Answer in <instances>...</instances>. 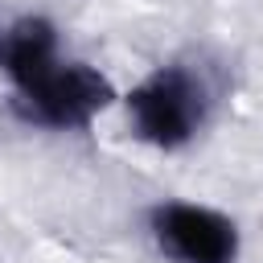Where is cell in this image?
Segmentation results:
<instances>
[{
    "instance_id": "3957f363",
    "label": "cell",
    "mask_w": 263,
    "mask_h": 263,
    "mask_svg": "<svg viewBox=\"0 0 263 263\" xmlns=\"http://www.w3.org/2000/svg\"><path fill=\"white\" fill-rule=\"evenodd\" d=\"M152 234L164 255L177 263H234L238 251V230L226 214L189 205V201H168L152 210Z\"/></svg>"
},
{
    "instance_id": "7a4b0ae2",
    "label": "cell",
    "mask_w": 263,
    "mask_h": 263,
    "mask_svg": "<svg viewBox=\"0 0 263 263\" xmlns=\"http://www.w3.org/2000/svg\"><path fill=\"white\" fill-rule=\"evenodd\" d=\"M127 111L136 132L148 144L177 148L205 123V111H210L205 82L185 66H160L127 95Z\"/></svg>"
},
{
    "instance_id": "6da1fadb",
    "label": "cell",
    "mask_w": 263,
    "mask_h": 263,
    "mask_svg": "<svg viewBox=\"0 0 263 263\" xmlns=\"http://www.w3.org/2000/svg\"><path fill=\"white\" fill-rule=\"evenodd\" d=\"M0 66L12 78L16 103L33 123L82 127V123H90L95 111H103L111 103V82L99 70L58 58L53 29L41 16H25L4 33Z\"/></svg>"
}]
</instances>
